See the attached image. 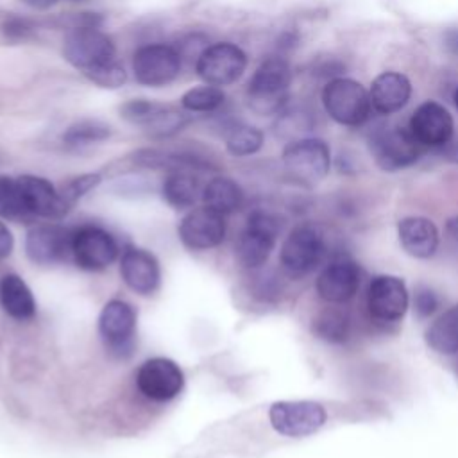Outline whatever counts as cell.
Returning <instances> with one entry per match:
<instances>
[{"label":"cell","mask_w":458,"mask_h":458,"mask_svg":"<svg viewBox=\"0 0 458 458\" xmlns=\"http://www.w3.org/2000/svg\"><path fill=\"white\" fill-rule=\"evenodd\" d=\"M292 70L284 57H267L252 73L247 84V100L252 111L259 114L277 113L288 97Z\"/></svg>","instance_id":"1"},{"label":"cell","mask_w":458,"mask_h":458,"mask_svg":"<svg viewBox=\"0 0 458 458\" xmlns=\"http://www.w3.org/2000/svg\"><path fill=\"white\" fill-rule=\"evenodd\" d=\"M326 113L340 125L358 127L370 118L372 104L369 91L354 79L335 77L322 89Z\"/></svg>","instance_id":"2"},{"label":"cell","mask_w":458,"mask_h":458,"mask_svg":"<svg viewBox=\"0 0 458 458\" xmlns=\"http://www.w3.org/2000/svg\"><path fill=\"white\" fill-rule=\"evenodd\" d=\"M369 148L381 170L397 172L413 165L424 147L413 138L408 127L383 125L370 132Z\"/></svg>","instance_id":"3"},{"label":"cell","mask_w":458,"mask_h":458,"mask_svg":"<svg viewBox=\"0 0 458 458\" xmlns=\"http://www.w3.org/2000/svg\"><path fill=\"white\" fill-rule=\"evenodd\" d=\"M326 256V242L318 227L311 224L297 225L290 231L281 245L279 261L290 277L311 274Z\"/></svg>","instance_id":"4"},{"label":"cell","mask_w":458,"mask_h":458,"mask_svg":"<svg viewBox=\"0 0 458 458\" xmlns=\"http://www.w3.org/2000/svg\"><path fill=\"white\" fill-rule=\"evenodd\" d=\"M281 222L274 213L258 209L252 211L236 240V258L247 268L261 267L277 240Z\"/></svg>","instance_id":"5"},{"label":"cell","mask_w":458,"mask_h":458,"mask_svg":"<svg viewBox=\"0 0 458 458\" xmlns=\"http://www.w3.org/2000/svg\"><path fill=\"white\" fill-rule=\"evenodd\" d=\"M64 59L82 73L116 59L113 39L100 27H70L63 41Z\"/></svg>","instance_id":"6"},{"label":"cell","mask_w":458,"mask_h":458,"mask_svg":"<svg viewBox=\"0 0 458 458\" xmlns=\"http://www.w3.org/2000/svg\"><path fill=\"white\" fill-rule=\"evenodd\" d=\"M98 333L106 349L127 360L136 345V311L123 299H111L98 315Z\"/></svg>","instance_id":"7"},{"label":"cell","mask_w":458,"mask_h":458,"mask_svg":"<svg viewBox=\"0 0 458 458\" xmlns=\"http://www.w3.org/2000/svg\"><path fill=\"white\" fill-rule=\"evenodd\" d=\"M283 165L293 179L304 184H317L329 172L331 152L324 140L299 138L284 147Z\"/></svg>","instance_id":"8"},{"label":"cell","mask_w":458,"mask_h":458,"mask_svg":"<svg viewBox=\"0 0 458 458\" xmlns=\"http://www.w3.org/2000/svg\"><path fill=\"white\" fill-rule=\"evenodd\" d=\"M268 420L279 435L301 438L318 431L327 413L317 401H276L268 408Z\"/></svg>","instance_id":"9"},{"label":"cell","mask_w":458,"mask_h":458,"mask_svg":"<svg viewBox=\"0 0 458 458\" xmlns=\"http://www.w3.org/2000/svg\"><path fill=\"white\" fill-rule=\"evenodd\" d=\"M181 68L182 59L174 45H143L132 55L134 79L148 88H161L170 84L179 75Z\"/></svg>","instance_id":"10"},{"label":"cell","mask_w":458,"mask_h":458,"mask_svg":"<svg viewBox=\"0 0 458 458\" xmlns=\"http://www.w3.org/2000/svg\"><path fill=\"white\" fill-rule=\"evenodd\" d=\"M247 68L245 52L231 41L208 45L195 63V72L206 84L229 86L236 82Z\"/></svg>","instance_id":"11"},{"label":"cell","mask_w":458,"mask_h":458,"mask_svg":"<svg viewBox=\"0 0 458 458\" xmlns=\"http://www.w3.org/2000/svg\"><path fill=\"white\" fill-rule=\"evenodd\" d=\"M72 256L82 270L107 268L118 256V245L111 233L98 225H81L72 234Z\"/></svg>","instance_id":"12"},{"label":"cell","mask_w":458,"mask_h":458,"mask_svg":"<svg viewBox=\"0 0 458 458\" xmlns=\"http://www.w3.org/2000/svg\"><path fill=\"white\" fill-rule=\"evenodd\" d=\"M136 386L147 399L165 403L181 394L184 374L174 360L154 356L140 365L136 372Z\"/></svg>","instance_id":"13"},{"label":"cell","mask_w":458,"mask_h":458,"mask_svg":"<svg viewBox=\"0 0 458 458\" xmlns=\"http://www.w3.org/2000/svg\"><path fill=\"white\" fill-rule=\"evenodd\" d=\"M408 290L401 277L388 274L372 277L367 292V308L377 322L392 324L401 320L408 310Z\"/></svg>","instance_id":"14"},{"label":"cell","mask_w":458,"mask_h":458,"mask_svg":"<svg viewBox=\"0 0 458 458\" xmlns=\"http://www.w3.org/2000/svg\"><path fill=\"white\" fill-rule=\"evenodd\" d=\"M408 129L424 148H440L453 140L454 120L442 104L428 100L413 111Z\"/></svg>","instance_id":"15"},{"label":"cell","mask_w":458,"mask_h":458,"mask_svg":"<svg viewBox=\"0 0 458 458\" xmlns=\"http://www.w3.org/2000/svg\"><path fill=\"white\" fill-rule=\"evenodd\" d=\"M179 238L191 250H208L220 245L225 238L224 215L202 206L191 209L179 224Z\"/></svg>","instance_id":"16"},{"label":"cell","mask_w":458,"mask_h":458,"mask_svg":"<svg viewBox=\"0 0 458 458\" xmlns=\"http://www.w3.org/2000/svg\"><path fill=\"white\" fill-rule=\"evenodd\" d=\"M18 193L27 216H43V218H61L70 208L61 199V193L54 184L38 175H20L16 177Z\"/></svg>","instance_id":"17"},{"label":"cell","mask_w":458,"mask_h":458,"mask_svg":"<svg viewBox=\"0 0 458 458\" xmlns=\"http://www.w3.org/2000/svg\"><path fill=\"white\" fill-rule=\"evenodd\" d=\"M73 231L57 225L45 224L32 227L25 236L27 258L36 265H54L72 254Z\"/></svg>","instance_id":"18"},{"label":"cell","mask_w":458,"mask_h":458,"mask_svg":"<svg viewBox=\"0 0 458 458\" xmlns=\"http://www.w3.org/2000/svg\"><path fill=\"white\" fill-rule=\"evenodd\" d=\"M360 286V268L349 258H335L317 277V293L322 301L340 304L354 297Z\"/></svg>","instance_id":"19"},{"label":"cell","mask_w":458,"mask_h":458,"mask_svg":"<svg viewBox=\"0 0 458 458\" xmlns=\"http://www.w3.org/2000/svg\"><path fill=\"white\" fill-rule=\"evenodd\" d=\"M123 283L136 293L150 295L161 283V268L156 256L140 247H127L120 259Z\"/></svg>","instance_id":"20"},{"label":"cell","mask_w":458,"mask_h":458,"mask_svg":"<svg viewBox=\"0 0 458 458\" xmlns=\"http://www.w3.org/2000/svg\"><path fill=\"white\" fill-rule=\"evenodd\" d=\"M370 104L379 114H392L401 111L411 97V82L404 73L383 72L370 86Z\"/></svg>","instance_id":"21"},{"label":"cell","mask_w":458,"mask_h":458,"mask_svg":"<svg viewBox=\"0 0 458 458\" xmlns=\"http://www.w3.org/2000/svg\"><path fill=\"white\" fill-rule=\"evenodd\" d=\"M401 247L417 259L431 258L438 249V229L426 216H404L397 224Z\"/></svg>","instance_id":"22"},{"label":"cell","mask_w":458,"mask_h":458,"mask_svg":"<svg viewBox=\"0 0 458 458\" xmlns=\"http://www.w3.org/2000/svg\"><path fill=\"white\" fill-rule=\"evenodd\" d=\"M0 304L16 320H29L36 313V301L27 283L16 274H5L0 281Z\"/></svg>","instance_id":"23"},{"label":"cell","mask_w":458,"mask_h":458,"mask_svg":"<svg viewBox=\"0 0 458 458\" xmlns=\"http://www.w3.org/2000/svg\"><path fill=\"white\" fill-rule=\"evenodd\" d=\"M200 199L206 208L225 216L240 209L243 202V191L240 184L234 182L233 179L218 175L208 181V184L200 191Z\"/></svg>","instance_id":"24"},{"label":"cell","mask_w":458,"mask_h":458,"mask_svg":"<svg viewBox=\"0 0 458 458\" xmlns=\"http://www.w3.org/2000/svg\"><path fill=\"white\" fill-rule=\"evenodd\" d=\"M426 342L438 354H458V306L449 308L431 322Z\"/></svg>","instance_id":"25"},{"label":"cell","mask_w":458,"mask_h":458,"mask_svg":"<svg viewBox=\"0 0 458 458\" xmlns=\"http://www.w3.org/2000/svg\"><path fill=\"white\" fill-rule=\"evenodd\" d=\"M161 193L165 202L175 209L191 208L199 197V182L188 170H170L161 184Z\"/></svg>","instance_id":"26"},{"label":"cell","mask_w":458,"mask_h":458,"mask_svg":"<svg viewBox=\"0 0 458 458\" xmlns=\"http://www.w3.org/2000/svg\"><path fill=\"white\" fill-rule=\"evenodd\" d=\"M111 125L100 122V120H91V118H84V120H77L72 125L66 127V131L63 132L61 140L63 145L73 150H81L91 145H97L100 141H106L111 136Z\"/></svg>","instance_id":"27"},{"label":"cell","mask_w":458,"mask_h":458,"mask_svg":"<svg viewBox=\"0 0 458 458\" xmlns=\"http://www.w3.org/2000/svg\"><path fill=\"white\" fill-rule=\"evenodd\" d=\"M263 132L247 123H234L225 134V148L231 156L245 157L256 154L263 147Z\"/></svg>","instance_id":"28"},{"label":"cell","mask_w":458,"mask_h":458,"mask_svg":"<svg viewBox=\"0 0 458 458\" xmlns=\"http://www.w3.org/2000/svg\"><path fill=\"white\" fill-rule=\"evenodd\" d=\"M225 102V93L222 88L213 84H204L197 88H190L181 97L182 109L190 113H215Z\"/></svg>","instance_id":"29"},{"label":"cell","mask_w":458,"mask_h":458,"mask_svg":"<svg viewBox=\"0 0 458 458\" xmlns=\"http://www.w3.org/2000/svg\"><path fill=\"white\" fill-rule=\"evenodd\" d=\"M190 122L188 114L172 107V106H165L161 104L157 107V111L152 114V118L143 125L145 131L152 136V138H170L174 134H177L179 131L184 129V125Z\"/></svg>","instance_id":"30"},{"label":"cell","mask_w":458,"mask_h":458,"mask_svg":"<svg viewBox=\"0 0 458 458\" xmlns=\"http://www.w3.org/2000/svg\"><path fill=\"white\" fill-rule=\"evenodd\" d=\"M313 329L320 338L327 342H344L347 338L349 322L342 311L326 310L315 318Z\"/></svg>","instance_id":"31"},{"label":"cell","mask_w":458,"mask_h":458,"mask_svg":"<svg viewBox=\"0 0 458 458\" xmlns=\"http://www.w3.org/2000/svg\"><path fill=\"white\" fill-rule=\"evenodd\" d=\"M84 75L91 82L98 84L100 88H109V89L120 88L127 81V72L116 59H111L100 66H95V68L84 72Z\"/></svg>","instance_id":"32"},{"label":"cell","mask_w":458,"mask_h":458,"mask_svg":"<svg viewBox=\"0 0 458 458\" xmlns=\"http://www.w3.org/2000/svg\"><path fill=\"white\" fill-rule=\"evenodd\" d=\"M0 216H7V218L27 216L18 193L16 179L5 177V175L0 177Z\"/></svg>","instance_id":"33"},{"label":"cell","mask_w":458,"mask_h":458,"mask_svg":"<svg viewBox=\"0 0 458 458\" xmlns=\"http://www.w3.org/2000/svg\"><path fill=\"white\" fill-rule=\"evenodd\" d=\"M36 27L30 20L16 14H7L0 23V34L9 45H18L32 38Z\"/></svg>","instance_id":"34"},{"label":"cell","mask_w":458,"mask_h":458,"mask_svg":"<svg viewBox=\"0 0 458 458\" xmlns=\"http://www.w3.org/2000/svg\"><path fill=\"white\" fill-rule=\"evenodd\" d=\"M100 181H102V175L98 172H89V174H82L79 177H73L59 191L61 199L64 200V204L68 208H72L81 197H84L88 191L95 190L100 184Z\"/></svg>","instance_id":"35"},{"label":"cell","mask_w":458,"mask_h":458,"mask_svg":"<svg viewBox=\"0 0 458 458\" xmlns=\"http://www.w3.org/2000/svg\"><path fill=\"white\" fill-rule=\"evenodd\" d=\"M161 104L147 98H132L120 106V116L132 125H145Z\"/></svg>","instance_id":"36"},{"label":"cell","mask_w":458,"mask_h":458,"mask_svg":"<svg viewBox=\"0 0 458 458\" xmlns=\"http://www.w3.org/2000/svg\"><path fill=\"white\" fill-rule=\"evenodd\" d=\"M438 304H440V301H438L437 293L433 290H429L428 286H419L415 290L413 306H415V313L420 318H428L429 315H433L437 311Z\"/></svg>","instance_id":"37"},{"label":"cell","mask_w":458,"mask_h":458,"mask_svg":"<svg viewBox=\"0 0 458 458\" xmlns=\"http://www.w3.org/2000/svg\"><path fill=\"white\" fill-rule=\"evenodd\" d=\"M13 247H14L13 233L4 222H0V259H5L13 252Z\"/></svg>","instance_id":"38"},{"label":"cell","mask_w":458,"mask_h":458,"mask_svg":"<svg viewBox=\"0 0 458 458\" xmlns=\"http://www.w3.org/2000/svg\"><path fill=\"white\" fill-rule=\"evenodd\" d=\"M445 238L454 249H458V215L451 216L445 222Z\"/></svg>","instance_id":"39"},{"label":"cell","mask_w":458,"mask_h":458,"mask_svg":"<svg viewBox=\"0 0 458 458\" xmlns=\"http://www.w3.org/2000/svg\"><path fill=\"white\" fill-rule=\"evenodd\" d=\"M444 41H445V47L451 54L458 55V29H449L445 34H444Z\"/></svg>","instance_id":"40"},{"label":"cell","mask_w":458,"mask_h":458,"mask_svg":"<svg viewBox=\"0 0 458 458\" xmlns=\"http://www.w3.org/2000/svg\"><path fill=\"white\" fill-rule=\"evenodd\" d=\"M21 2L32 9H48L55 5L59 0H21Z\"/></svg>","instance_id":"41"},{"label":"cell","mask_w":458,"mask_h":458,"mask_svg":"<svg viewBox=\"0 0 458 458\" xmlns=\"http://www.w3.org/2000/svg\"><path fill=\"white\" fill-rule=\"evenodd\" d=\"M454 106H456V109H458V88H456V91H454Z\"/></svg>","instance_id":"42"},{"label":"cell","mask_w":458,"mask_h":458,"mask_svg":"<svg viewBox=\"0 0 458 458\" xmlns=\"http://www.w3.org/2000/svg\"><path fill=\"white\" fill-rule=\"evenodd\" d=\"M73 2H81V0H73Z\"/></svg>","instance_id":"43"}]
</instances>
